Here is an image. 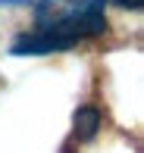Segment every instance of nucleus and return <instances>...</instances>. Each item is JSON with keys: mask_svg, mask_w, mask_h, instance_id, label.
<instances>
[{"mask_svg": "<svg viewBox=\"0 0 144 153\" xmlns=\"http://www.w3.org/2000/svg\"><path fill=\"white\" fill-rule=\"evenodd\" d=\"M119 6H125V10H141V0H116Z\"/></svg>", "mask_w": 144, "mask_h": 153, "instance_id": "3", "label": "nucleus"}, {"mask_svg": "<svg viewBox=\"0 0 144 153\" xmlns=\"http://www.w3.org/2000/svg\"><path fill=\"white\" fill-rule=\"evenodd\" d=\"M75 137L78 141H91L94 134H97V128H100V113L94 106H81V109H75Z\"/></svg>", "mask_w": 144, "mask_h": 153, "instance_id": "2", "label": "nucleus"}, {"mask_svg": "<svg viewBox=\"0 0 144 153\" xmlns=\"http://www.w3.org/2000/svg\"><path fill=\"white\" fill-rule=\"evenodd\" d=\"M107 0H41L38 3V28L57 22H91L104 16Z\"/></svg>", "mask_w": 144, "mask_h": 153, "instance_id": "1", "label": "nucleus"}]
</instances>
